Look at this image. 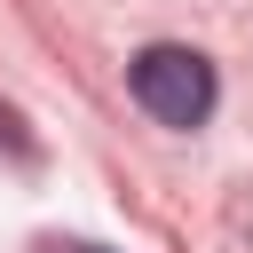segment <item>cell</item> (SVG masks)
Listing matches in <instances>:
<instances>
[{
	"label": "cell",
	"instance_id": "obj_1",
	"mask_svg": "<svg viewBox=\"0 0 253 253\" xmlns=\"http://www.w3.org/2000/svg\"><path fill=\"white\" fill-rule=\"evenodd\" d=\"M126 87H134V103L158 119V126H206L213 119V63L198 55V47H174V40H158V47H142L134 63H126Z\"/></svg>",
	"mask_w": 253,
	"mask_h": 253
},
{
	"label": "cell",
	"instance_id": "obj_2",
	"mask_svg": "<svg viewBox=\"0 0 253 253\" xmlns=\"http://www.w3.org/2000/svg\"><path fill=\"white\" fill-rule=\"evenodd\" d=\"M63 253H103V245H63Z\"/></svg>",
	"mask_w": 253,
	"mask_h": 253
}]
</instances>
